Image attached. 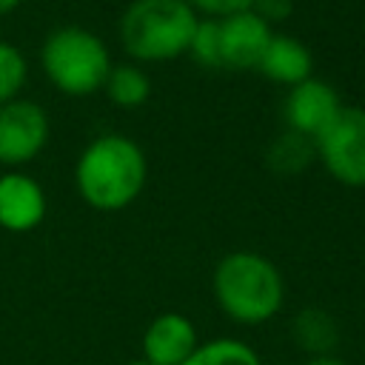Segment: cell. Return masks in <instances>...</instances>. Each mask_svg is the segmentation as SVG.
<instances>
[{
    "mask_svg": "<svg viewBox=\"0 0 365 365\" xmlns=\"http://www.w3.org/2000/svg\"><path fill=\"white\" fill-rule=\"evenodd\" d=\"M148 160L125 134H100L77 157L74 188L94 211H123L145 188Z\"/></svg>",
    "mask_w": 365,
    "mask_h": 365,
    "instance_id": "1",
    "label": "cell"
},
{
    "mask_svg": "<svg viewBox=\"0 0 365 365\" xmlns=\"http://www.w3.org/2000/svg\"><path fill=\"white\" fill-rule=\"evenodd\" d=\"M220 311L237 325H262L274 319L285 302V279L279 268L257 251L225 254L211 277Z\"/></svg>",
    "mask_w": 365,
    "mask_h": 365,
    "instance_id": "2",
    "label": "cell"
},
{
    "mask_svg": "<svg viewBox=\"0 0 365 365\" xmlns=\"http://www.w3.org/2000/svg\"><path fill=\"white\" fill-rule=\"evenodd\" d=\"M197 23L188 0H131L120 17V43L131 63H168L188 54Z\"/></svg>",
    "mask_w": 365,
    "mask_h": 365,
    "instance_id": "3",
    "label": "cell"
},
{
    "mask_svg": "<svg viewBox=\"0 0 365 365\" xmlns=\"http://www.w3.org/2000/svg\"><path fill=\"white\" fill-rule=\"evenodd\" d=\"M111 66L114 63L103 37L83 26H60L48 31L40 46V68L46 80L68 97L103 91Z\"/></svg>",
    "mask_w": 365,
    "mask_h": 365,
    "instance_id": "4",
    "label": "cell"
},
{
    "mask_svg": "<svg viewBox=\"0 0 365 365\" xmlns=\"http://www.w3.org/2000/svg\"><path fill=\"white\" fill-rule=\"evenodd\" d=\"M317 160L331 180L365 188V108L342 106L336 120L314 140Z\"/></svg>",
    "mask_w": 365,
    "mask_h": 365,
    "instance_id": "5",
    "label": "cell"
},
{
    "mask_svg": "<svg viewBox=\"0 0 365 365\" xmlns=\"http://www.w3.org/2000/svg\"><path fill=\"white\" fill-rule=\"evenodd\" d=\"M51 123L40 103L14 97L0 106V165L20 168L37 160L48 143Z\"/></svg>",
    "mask_w": 365,
    "mask_h": 365,
    "instance_id": "6",
    "label": "cell"
},
{
    "mask_svg": "<svg viewBox=\"0 0 365 365\" xmlns=\"http://www.w3.org/2000/svg\"><path fill=\"white\" fill-rule=\"evenodd\" d=\"M342 111L339 91L322 80V77H308L285 91L282 100V123L288 131L302 134L308 140H317Z\"/></svg>",
    "mask_w": 365,
    "mask_h": 365,
    "instance_id": "7",
    "label": "cell"
},
{
    "mask_svg": "<svg viewBox=\"0 0 365 365\" xmlns=\"http://www.w3.org/2000/svg\"><path fill=\"white\" fill-rule=\"evenodd\" d=\"M220 26V57L222 68H254L271 40V23L262 20L254 9L234 11L228 17H217Z\"/></svg>",
    "mask_w": 365,
    "mask_h": 365,
    "instance_id": "8",
    "label": "cell"
},
{
    "mask_svg": "<svg viewBox=\"0 0 365 365\" xmlns=\"http://www.w3.org/2000/svg\"><path fill=\"white\" fill-rule=\"evenodd\" d=\"M46 191L26 171L0 174V228L11 234L34 231L46 220Z\"/></svg>",
    "mask_w": 365,
    "mask_h": 365,
    "instance_id": "9",
    "label": "cell"
},
{
    "mask_svg": "<svg viewBox=\"0 0 365 365\" xmlns=\"http://www.w3.org/2000/svg\"><path fill=\"white\" fill-rule=\"evenodd\" d=\"M197 345H200L197 325L180 311H165L154 317L145 325L140 342L143 359L148 365H182Z\"/></svg>",
    "mask_w": 365,
    "mask_h": 365,
    "instance_id": "10",
    "label": "cell"
},
{
    "mask_svg": "<svg viewBox=\"0 0 365 365\" xmlns=\"http://www.w3.org/2000/svg\"><path fill=\"white\" fill-rule=\"evenodd\" d=\"M257 71L262 77H268L271 83L291 88L314 74V57L302 40H297L291 34H271Z\"/></svg>",
    "mask_w": 365,
    "mask_h": 365,
    "instance_id": "11",
    "label": "cell"
},
{
    "mask_svg": "<svg viewBox=\"0 0 365 365\" xmlns=\"http://www.w3.org/2000/svg\"><path fill=\"white\" fill-rule=\"evenodd\" d=\"M291 336L308 356H328L339 345V325L325 308H302L291 319Z\"/></svg>",
    "mask_w": 365,
    "mask_h": 365,
    "instance_id": "12",
    "label": "cell"
},
{
    "mask_svg": "<svg viewBox=\"0 0 365 365\" xmlns=\"http://www.w3.org/2000/svg\"><path fill=\"white\" fill-rule=\"evenodd\" d=\"M103 91L117 108H140L151 97V80L140 63H117L111 66Z\"/></svg>",
    "mask_w": 365,
    "mask_h": 365,
    "instance_id": "13",
    "label": "cell"
},
{
    "mask_svg": "<svg viewBox=\"0 0 365 365\" xmlns=\"http://www.w3.org/2000/svg\"><path fill=\"white\" fill-rule=\"evenodd\" d=\"M265 160H268L271 171H277V174H302L317 160V148H314V140H308V137L294 134V131L285 128L268 145Z\"/></svg>",
    "mask_w": 365,
    "mask_h": 365,
    "instance_id": "14",
    "label": "cell"
},
{
    "mask_svg": "<svg viewBox=\"0 0 365 365\" xmlns=\"http://www.w3.org/2000/svg\"><path fill=\"white\" fill-rule=\"evenodd\" d=\"M182 365H262V359L248 342L234 336H220L200 342Z\"/></svg>",
    "mask_w": 365,
    "mask_h": 365,
    "instance_id": "15",
    "label": "cell"
},
{
    "mask_svg": "<svg viewBox=\"0 0 365 365\" xmlns=\"http://www.w3.org/2000/svg\"><path fill=\"white\" fill-rule=\"evenodd\" d=\"M26 77H29L26 54L17 46L0 40V106L20 97L23 86H26Z\"/></svg>",
    "mask_w": 365,
    "mask_h": 365,
    "instance_id": "16",
    "label": "cell"
},
{
    "mask_svg": "<svg viewBox=\"0 0 365 365\" xmlns=\"http://www.w3.org/2000/svg\"><path fill=\"white\" fill-rule=\"evenodd\" d=\"M188 54H191L200 66H205V68H222L217 17H200V23H197V29H194V37H191V46H188Z\"/></svg>",
    "mask_w": 365,
    "mask_h": 365,
    "instance_id": "17",
    "label": "cell"
},
{
    "mask_svg": "<svg viewBox=\"0 0 365 365\" xmlns=\"http://www.w3.org/2000/svg\"><path fill=\"white\" fill-rule=\"evenodd\" d=\"M254 0H188V6L200 14V17H228L234 11L251 9Z\"/></svg>",
    "mask_w": 365,
    "mask_h": 365,
    "instance_id": "18",
    "label": "cell"
},
{
    "mask_svg": "<svg viewBox=\"0 0 365 365\" xmlns=\"http://www.w3.org/2000/svg\"><path fill=\"white\" fill-rule=\"evenodd\" d=\"M251 9H254L262 20L274 23V20H282V17L291 14V0H254Z\"/></svg>",
    "mask_w": 365,
    "mask_h": 365,
    "instance_id": "19",
    "label": "cell"
},
{
    "mask_svg": "<svg viewBox=\"0 0 365 365\" xmlns=\"http://www.w3.org/2000/svg\"><path fill=\"white\" fill-rule=\"evenodd\" d=\"M302 365H345L339 356H334V354H328V356H308Z\"/></svg>",
    "mask_w": 365,
    "mask_h": 365,
    "instance_id": "20",
    "label": "cell"
},
{
    "mask_svg": "<svg viewBox=\"0 0 365 365\" xmlns=\"http://www.w3.org/2000/svg\"><path fill=\"white\" fill-rule=\"evenodd\" d=\"M23 0H0V17H6V14H11L17 6H20Z\"/></svg>",
    "mask_w": 365,
    "mask_h": 365,
    "instance_id": "21",
    "label": "cell"
},
{
    "mask_svg": "<svg viewBox=\"0 0 365 365\" xmlns=\"http://www.w3.org/2000/svg\"><path fill=\"white\" fill-rule=\"evenodd\" d=\"M125 365H148L145 359H134V362H125Z\"/></svg>",
    "mask_w": 365,
    "mask_h": 365,
    "instance_id": "22",
    "label": "cell"
}]
</instances>
